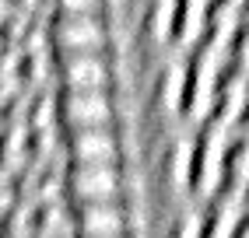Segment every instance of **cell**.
<instances>
[{
    "mask_svg": "<svg viewBox=\"0 0 249 238\" xmlns=\"http://www.w3.org/2000/svg\"><path fill=\"white\" fill-rule=\"evenodd\" d=\"M144 32H147V39L158 42V46L169 42L176 35V0H151Z\"/></svg>",
    "mask_w": 249,
    "mask_h": 238,
    "instance_id": "7",
    "label": "cell"
},
{
    "mask_svg": "<svg viewBox=\"0 0 249 238\" xmlns=\"http://www.w3.org/2000/svg\"><path fill=\"white\" fill-rule=\"evenodd\" d=\"M63 196L71 203L126 200V168H123V161L67 165L63 168Z\"/></svg>",
    "mask_w": 249,
    "mask_h": 238,
    "instance_id": "1",
    "label": "cell"
},
{
    "mask_svg": "<svg viewBox=\"0 0 249 238\" xmlns=\"http://www.w3.org/2000/svg\"><path fill=\"white\" fill-rule=\"evenodd\" d=\"M123 133L116 126H88V130H67L63 137V161L67 165H102V161H123Z\"/></svg>",
    "mask_w": 249,
    "mask_h": 238,
    "instance_id": "3",
    "label": "cell"
},
{
    "mask_svg": "<svg viewBox=\"0 0 249 238\" xmlns=\"http://www.w3.org/2000/svg\"><path fill=\"white\" fill-rule=\"evenodd\" d=\"M130 235L126 200L74 203L71 207V238H123Z\"/></svg>",
    "mask_w": 249,
    "mask_h": 238,
    "instance_id": "2",
    "label": "cell"
},
{
    "mask_svg": "<svg viewBox=\"0 0 249 238\" xmlns=\"http://www.w3.org/2000/svg\"><path fill=\"white\" fill-rule=\"evenodd\" d=\"M60 84L63 91H102L112 84V56L106 49L60 53Z\"/></svg>",
    "mask_w": 249,
    "mask_h": 238,
    "instance_id": "5",
    "label": "cell"
},
{
    "mask_svg": "<svg viewBox=\"0 0 249 238\" xmlns=\"http://www.w3.org/2000/svg\"><path fill=\"white\" fill-rule=\"evenodd\" d=\"M123 238H130V235H123Z\"/></svg>",
    "mask_w": 249,
    "mask_h": 238,
    "instance_id": "10",
    "label": "cell"
},
{
    "mask_svg": "<svg viewBox=\"0 0 249 238\" xmlns=\"http://www.w3.org/2000/svg\"><path fill=\"white\" fill-rule=\"evenodd\" d=\"M172 238H200V203H182L172 224Z\"/></svg>",
    "mask_w": 249,
    "mask_h": 238,
    "instance_id": "8",
    "label": "cell"
},
{
    "mask_svg": "<svg viewBox=\"0 0 249 238\" xmlns=\"http://www.w3.org/2000/svg\"><path fill=\"white\" fill-rule=\"evenodd\" d=\"M53 35L60 53H81V49H106L109 25L102 14H60L53 21Z\"/></svg>",
    "mask_w": 249,
    "mask_h": 238,
    "instance_id": "6",
    "label": "cell"
},
{
    "mask_svg": "<svg viewBox=\"0 0 249 238\" xmlns=\"http://www.w3.org/2000/svg\"><path fill=\"white\" fill-rule=\"evenodd\" d=\"M56 119H63L67 130L116 126V102H112L109 88H102V91H63L56 98Z\"/></svg>",
    "mask_w": 249,
    "mask_h": 238,
    "instance_id": "4",
    "label": "cell"
},
{
    "mask_svg": "<svg viewBox=\"0 0 249 238\" xmlns=\"http://www.w3.org/2000/svg\"><path fill=\"white\" fill-rule=\"evenodd\" d=\"M106 0H56L60 14H102Z\"/></svg>",
    "mask_w": 249,
    "mask_h": 238,
    "instance_id": "9",
    "label": "cell"
}]
</instances>
